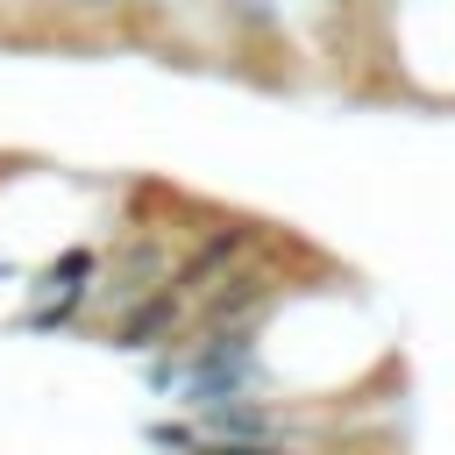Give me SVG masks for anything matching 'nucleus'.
<instances>
[{
	"mask_svg": "<svg viewBox=\"0 0 455 455\" xmlns=\"http://www.w3.org/2000/svg\"><path fill=\"white\" fill-rule=\"evenodd\" d=\"M199 455H313V448H228V441H206Z\"/></svg>",
	"mask_w": 455,
	"mask_h": 455,
	"instance_id": "obj_1",
	"label": "nucleus"
}]
</instances>
